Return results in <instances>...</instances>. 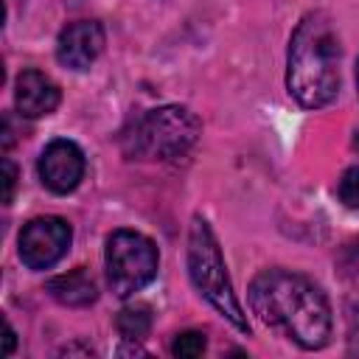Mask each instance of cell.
<instances>
[{"label": "cell", "instance_id": "14", "mask_svg": "<svg viewBox=\"0 0 359 359\" xmlns=\"http://www.w3.org/2000/svg\"><path fill=\"white\" fill-rule=\"evenodd\" d=\"M3 174H6V177H3V180H6V194H3V202L8 205V202H11V196H14V182H17V168H14V163H11L8 157L3 160Z\"/></svg>", "mask_w": 359, "mask_h": 359}, {"label": "cell", "instance_id": "2", "mask_svg": "<svg viewBox=\"0 0 359 359\" xmlns=\"http://www.w3.org/2000/svg\"><path fill=\"white\" fill-rule=\"evenodd\" d=\"M286 87L300 107H328L339 93V36L325 11H309L286 53Z\"/></svg>", "mask_w": 359, "mask_h": 359}, {"label": "cell", "instance_id": "7", "mask_svg": "<svg viewBox=\"0 0 359 359\" xmlns=\"http://www.w3.org/2000/svg\"><path fill=\"white\" fill-rule=\"evenodd\" d=\"M39 180L53 194H70L84 177V154L73 140H50L36 163Z\"/></svg>", "mask_w": 359, "mask_h": 359}, {"label": "cell", "instance_id": "16", "mask_svg": "<svg viewBox=\"0 0 359 359\" xmlns=\"http://www.w3.org/2000/svg\"><path fill=\"white\" fill-rule=\"evenodd\" d=\"M356 90H359V62H356Z\"/></svg>", "mask_w": 359, "mask_h": 359}, {"label": "cell", "instance_id": "4", "mask_svg": "<svg viewBox=\"0 0 359 359\" xmlns=\"http://www.w3.org/2000/svg\"><path fill=\"white\" fill-rule=\"evenodd\" d=\"M188 275L196 292L238 331H250V323L241 311V303L236 300L219 241L210 230V224L202 216H194L188 230Z\"/></svg>", "mask_w": 359, "mask_h": 359}, {"label": "cell", "instance_id": "13", "mask_svg": "<svg viewBox=\"0 0 359 359\" xmlns=\"http://www.w3.org/2000/svg\"><path fill=\"white\" fill-rule=\"evenodd\" d=\"M337 194L348 208H359V165H353L342 174L339 185H337Z\"/></svg>", "mask_w": 359, "mask_h": 359}, {"label": "cell", "instance_id": "12", "mask_svg": "<svg viewBox=\"0 0 359 359\" xmlns=\"http://www.w3.org/2000/svg\"><path fill=\"white\" fill-rule=\"evenodd\" d=\"M205 334L202 331H182L174 337L171 342V353L180 356V359H196L205 353Z\"/></svg>", "mask_w": 359, "mask_h": 359}, {"label": "cell", "instance_id": "6", "mask_svg": "<svg viewBox=\"0 0 359 359\" xmlns=\"http://www.w3.org/2000/svg\"><path fill=\"white\" fill-rule=\"evenodd\" d=\"M73 230L62 216H39L31 219L20 233V261L28 269H48L53 266L70 247Z\"/></svg>", "mask_w": 359, "mask_h": 359}, {"label": "cell", "instance_id": "11", "mask_svg": "<svg viewBox=\"0 0 359 359\" xmlns=\"http://www.w3.org/2000/svg\"><path fill=\"white\" fill-rule=\"evenodd\" d=\"M115 328L126 342H137L151 331V309L143 303L123 306L115 317Z\"/></svg>", "mask_w": 359, "mask_h": 359}, {"label": "cell", "instance_id": "5", "mask_svg": "<svg viewBox=\"0 0 359 359\" xmlns=\"http://www.w3.org/2000/svg\"><path fill=\"white\" fill-rule=\"evenodd\" d=\"M107 283L118 297L140 292L157 275V247L149 236L135 230H115L107 238Z\"/></svg>", "mask_w": 359, "mask_h": 359}, {"label": "cell", "instance_id": "8", "mask_svg": "<svg viewBox=\"0 0 359 359\" xmlns=\"http://www.w3.org/2000/svg\"><path fill=\"white\" fill-rule=\"evenodd\" d=\"M104 25L95 20H79L62 28L56 39V59L70 70H87L104 50Z\"/></svg>", "mask_w": 359, "mask_h": 359}, {"label": "cell", "instance_id": "1", "mask_svg": "<svg viewBox=\"0 0 359 359\" xmlns=\"http://www.w3.org/2000/svg\"><path fill=\"white\" fill-rule=\"evenodd\" d=\"M252 311L278 334L306 351H317L331 337V306L323 289L292 269H264L250 283Z\"/></svg>", "mask_w": 359, "mask_h": 359}, {"label": "cell", "instance_id": "10", "mask_svg": "<svg viewBox=\"0 0 359 359\" xmlns=\"http://www.w3.org/2000/svg\"><path fill=\"white\" fill-rule=\"evenodd\" d=\"M45 289L56 303L70 306V309H84V306L95 303V297H98V286L87 269H73L67 275L50 278L45 283Z\"/></svg>", "mask_w": 359, "mask_h": 359}, {"label": "cell", "instance_id": "15", "mask_svg": "<svg viewBox=\"0 0 359 359\" xmlns=\"http://www.w3.org/2000/svg\"><path fill=\"white\" fill-rule=\"evenodd\" d=\"M14 342H17L14 331H11V325H6V345H3V356H11V351H14Z\"/></svg>", "mask_w": 359, "mask_h": 359}, {"label": "cell", "instance_id": "3", "mask_svg": "<svg viewBox=\"0 0 359 359\" xmlns=\"http://www.w3.org/2000/svg\"><path fill=\"white\" fill-rule=\"evenodd\" d=\"M199 121L191 109L177 107V104H165L157 109H149L143 115H137L123 137V154L132 160H177L185 157L194 143L199 140Z\"/></svg>", "mask_w": 359, "mask_h": 359}, {"label": "cell", "instance_id": "9", "mask_svg": "<svg viewBox=\"0 0 359 359\" xmlns=\"http://www.w3.org/2000/svg\"><path fill=\"white\" fill-rule=\"evenodd\" d=\"M59 87L39 70H22L17 76L14 101L22 118H42L59 107Z\"/></svg>", "mask_w": 359, "mask_h": 359}]
</instances>
